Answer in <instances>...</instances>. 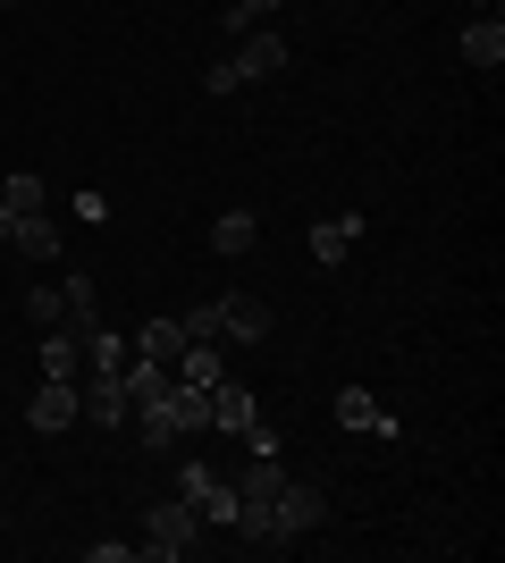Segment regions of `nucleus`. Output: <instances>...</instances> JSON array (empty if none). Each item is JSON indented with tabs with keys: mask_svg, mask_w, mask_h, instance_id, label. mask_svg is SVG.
Returning a JSON list of instances; mask_svg holds the SVG:
<instances>
[{
	"mask_svg": "<svg viewBox=\"0 0 505 563\" xmlns=\"http://www.w3.org/2000/svg\"><path fill=\"white\" fill-rule=\"evenodd\" d=\"M194 547H202V514H194L186 496L152 505V521H144V539H135V555H144V563H177V555H194Z\"/></svg>",
	"mask_w": 505,
	"mask_h": 563,
	"instance_id": "1",
	"label": "nucleus"
},
{
	"mask_svg": "<svg viewBox=\"0 0 505 563\" xmlns=\"http://www.w3.org/2000/svg\"><path fill=\"white\" fill-rule=\"evenodd\" d=\"M270 521H278V539H304V530H320V521H329V496H320L312 479H278Z\"/></svg>",
	"mask_w": 505,
	"mask_h": 563,
	"instance_id": "2",
	"label": "nucleus"
},
{
	"mask_svg": "<svg viewBox=\"0 0 505 563\" xmlns=\"http://www.w3.org/2000/svg\"><path fill=\"white\" fill-rule=\"evenodd\" d=\"M219 336H228V345H270V303L262 295H219Z\"/></svg>",
	"mask_w": 505,
	"mask_h": 563,
	"instance_id": "3",
	"label": "nucleus"
},
{
	"mask_svg": "<svg viewBox=\"0 0 505 563\" xmlns=\"http://www.w3.org/2000/svg\"><path fill=\"white\" fill-rule=\"evenodd\" d=\"M228 68H237L244 85H253V76H278V68H287V34H278V25H253V34L228 51Z\"/></svg>",
	"mask_w": 505,
	"mask_h": 563,
	"instance_id": "4",
	"label": "nucleus"
},
{
	"mask_svg": "<svg viewBox=\"0 0 505 563\" xmlns=\"http://www.w3.org/2000/svg\"><path fill=\"white\" fill-rule=\"evenodd\" d=\"M76 412H85V421H94V429H119L127 412H135V404H127L119 371H94V378H85V387H76Z\"/></svg>",
	"mask_w": 505,
	"mask_h": 563,
	"instance_id": "5",
	"label": "nucleus"
},
{
	"mask_svg": "<svg viewBox=\"0 0 505 563\" xmlns=\"http://www.w3.org/2000/svg\"><path fill=\"white\" fill-rule=\"evenodd\" d=\"M25 421L43 429V438H59V429L76 421V378H43V387L25 396Z\"/></svg>",
	"mask_w": 505,
	"mask_h": 563,
	"instance_id": "6",
	"label": "nucleus"
},
{
	"mask_svg": "<svg viewBox=\"0 0 505 563\" xmlns=\"http://www.w3.org/2000/svg\"><path fill=\"white\" fill-rule=\"evenodd\" d=\"M253 421H262V404H253V387H237V378H219V387H211V429L244 438Z\"/></svg>",
	"mask_w": 505,
	"mask_h": 563,
	"instance_id": "7",
	"label": "nucleus"
},
{
	"mask_svg": "<svg viewBox=\"0 0 505 563\" xmlns=\"http://www.w3.org/2000/svg\"><path fill=\"white\" fill-rule=\"evenodd\" d=\"M354 244H362V211H337V219H320V228H312V261H320V269H337Z\"/></svg>",
	"mask_w": 505,
	"mask_h": 563,
	"instance_id": "8",
	"label": "nucleus"
},
{
	"mask_svg": "<svg viewBox=\"0 0 505 563\" xmlns=\"http://www.w3.org/2000/svg\"><path fill=\"white\" fill-rule=\"evenodd\" d=\"M337 421L362 429V438H396V412H387L380 396H362V387H345V396H337Z\"/></svg>",
	"mask_w": 505,
	"mask_h": 563,
	"instance_id": "9",
	"label": "nucleus"
},
{
	"mask_svg": "<svg viewBox=\"0 0 505 563\" xmlns=\"http://www.w3.org/2000/svg\"><path fill=\"white\" fill-rule=\"evenodd\" d=\"M463 68H481V76L505 68V25L497 18H472V25H463Z\"/></svg>",
	"mask_w": 505,
	"mask_h": 563,
	"instance_id": "10",
	"label": "nucleus"
},
{
	"mask_svg": "<svg viewBox=\"0 0 505 563\" xmlns=\"http://www.w3.org/2000/svg\"><path fill=\"white\" fill-rule=\"evenodd\" d=\"M119 387H127V404H161L168 387H177V371H168V362H144V353H127Z\"/></svg>",
	"mask_w": 505,
	"mask_h": 563,
	"instance_id": "11",
	"label": "nucleus"
},
{
	"mask_svg": "<svg viewBox=\"0 0 505 563\" xmlns=\"http://www.w3.org/2000/svg\"><path fill=\"white\" fill-rule=\"evenodd\" d=\"M253 244H262V219H253V211H219V219H211V253L244 261Z\"/></svg>",
	"mask_w": 505,
	"mask_h": 563,
	"instance_id": "12",
	"label": "nucleus"
},
{
	"mask_svg": "<svg viewBox=\"0 0 505 563\" xmlns=\"http://www.w3.org/2000/svg\"><path fill=\"white\" fill-rule=\"evenodd\" d=\"M127 353H144V362H177V353H186V329H177V320H144V329L127 336Z\"/></svg>",
	"mask_w": 505,
	"mask_h": 563,
	"instance_id": "13",
	"label": "nucleus"
},
{
	"mask_svg": "<svg viewBox=\"0 0 505 563\" xmlns=\"http://www.w3.org/2000/svg\"><path fill=\"white\" fill-rule=\"evenodd\" d=\"M168 371H177V387H219V336H202V345H186V353H177V362H168Z\"/></svg>",
	"mask_w": 505,
	"mask_h": 563,
	"instance_id": "14",
	"label": "nucleus"
},
{
	"mask_svg": "<svg viewBox=\"0 0 505 563\" xmlns=\"http://www.w3.org/2000/svg\"><path fill=\"white\" fill-rule=\"evenodd\" d=\"M127 421H135V438H144L152 454H168V446H177V412H168V396H161V404H135Z\"/></svg>",
	"mask_w": 505,
	"mask_h": 563,
	"instance_id": "15",
	"label": "nucleus"
},
{
	"mask_svg": "<svg viewBox=\"0 0 505 563\" xmlns=\"http://www.w3.org/2000/svg\"><path fill=\"white\" fill-rule=\"evenodd\" d=\"M9 244H18V253H25V261H59V228H51V219H43V211H25V219H18V228H9Z\"/></svg>",
	"mask_w": 505,
	"mask_h": 563,
	"instance_id": "16",
	"label": "nucleus"
},
{
	"mask_svg": "<svg viewBox=\"0 0 505 563\" xmlns=\"http://www.w3.org/2000/svg\"><path fill=\"white\" fill-rule=\"evenodd\" d=\"M76 336H85V362H94V371H127V336H119V329H101V320H85Z\"/></svg>",
	"mask_w": 505,
	"mask_h": 563,
	"instance_id": "17",
	"label": "nucleus"
},
{
	"mask_svg": "<svg viewBox=\"0 0 505 563\" xmlns=\"http://www.w3.org/2000/svg\"><path fill=\"white\" fill-rule=\"evenodd\" d=\"M168 412H177V438L211 429V387H168Z\"/></svg>",
	"mask_w": 505,
	"mask_h": 563,
	"instance_id": "18",
	"label": "nucleus"
},
{
	"mask_svg": "<svg viewBox=\"0 0 505 563\" xmlns=\"http://www.w3.org/2000/svg\"><path fill=\"white\" fill-rule=\"evenodd\" d=\"M270 9H287V0H219V34H253Z\"/></svg>",
	"mask_w": 505,
	"mask_h": 563,
	"instance_id": "19",
	"label": "nucleus"
},
{
	"mask_svg": "<svg viewBox=\"0 0 505 563\" xmlns=\"http://www.w3.org/2000/svg\"><path fill=\"white\" fill-rule=\"evenodd\" d=\"M85 371V345L76 336H43V378H76Z\"/></svg>",
	"mask_w": 505,
	"mask_h": 563,
	"instance_id": "20",
	"label": "nucleus"
},
{
	"mask_svg": "<svg viewBox=\"0 0 505 563\" xmlns=\"http://www.w3.org/2000/svg\"><path fill=\"white\" fill-rule=\"evenodd\" d=\"M194 514H202V530H237V479H219V488L202 496Z\"/></svg>",
	"mask_w": 505,
	"mask_h": 563,
	"instance_id": "21",
	"label": "nucleus"
},
{
	"mask_svg": "<svg viewBox=\"0 0 505 563\" xmlns=\"http://www.w3.org/2000/svg\"><path fill=\"white\" fill-rule=\"evenodd\" d=\"M59 303H68V320L85 329V320H101V295H94V278H68L59 286Z\"/></svg>",
	"mask_w": 505,
	"mask_h": 563,
	"instance_id": "22",
	"label": "nucleus"
},
{
	"mask_svg": "<svg viewBox=\"0 0 505 563\" xmlns=\"http://www.w3.org/2000/svg\"><path fill=\"white\" fill-rule=\"evenodd\" d=\"M0 202H9V211H43V177H34V168H18V177L0 186Z\"/></svg>",
	"mask_w": 505,
	"mask_h": 563,
	"instance_id": "23",
	"label": "nucleus"
},
{
	"mask_svg": "<svg viewBox=\"0 0 505 563\" xmlns=\"http://www.w3.org/2000/svg\"><path fill=\"white\" fill-rule=\"evenodd\" d=\"M25 320H34V329H59V320H68L59 286H34V295H25Z\"/></svg>",
	"mask_w": 505,
	"mask_h": 563,
	"instance_id": "24",
	"label": "nucleus"
},
{
	"mask_svg": "<svg viewBox=\"0 0 505 563\" xmlns=\"http://www.w3.org/2000/svg\"><path fill=\"white\" fill-rule=\"evenodd\" d=\"M211 488H219V471H211V463H177V496H186V505H202Z\"/></svg>",
	"mask_w": 505,
	"mask_h": 563,
	"instance_id": "25",
	"label": "nucleus"
},
{
	"mask_svg": "<svg viewBox=\"0 0 505 563\" xmlns=\"http://www.w3.org/2000/svg\"><path fill=\"white\" fill-rule=\"evenodd\" d=\"M177 329H186V345H202V336H219V311L194 303V311H177Z\"/></svg>",
	"mask_w": 505,
	"mask_h": 563,
	"instance_id": "26",
	"label": "nucleus"
},
{
	"mask_svg": "<svg viewBox=\"0 0 505 563\" xmlns=\"http://www.w3.org/2000/svg\"><path fill=\"white\" fill-rule=\"evenodd\" d=\"M237 85H244V76L228 68V59H219V68H202V93H211V101H219V93H237Z\"/></svg>",
	"mask_w": 505,
	"mask_h": 563,
	"instance_id": "27",
	"label": "nucleus"
},
{
	"mask_svg": "<svg viewBox=\"0 0 505 563\" xmlns=\"http://www.w3.org/2000/svg\"><path fill=\"white\" fill-rule=\"evenodd\" d=\"M497 9H505V0H472V18H497Z\"/></svg>",
	"mask_w": 505,
	"mask_h": 563,
	"instance_id": "28",
	"label": "nucleus"
}]
</instances>
